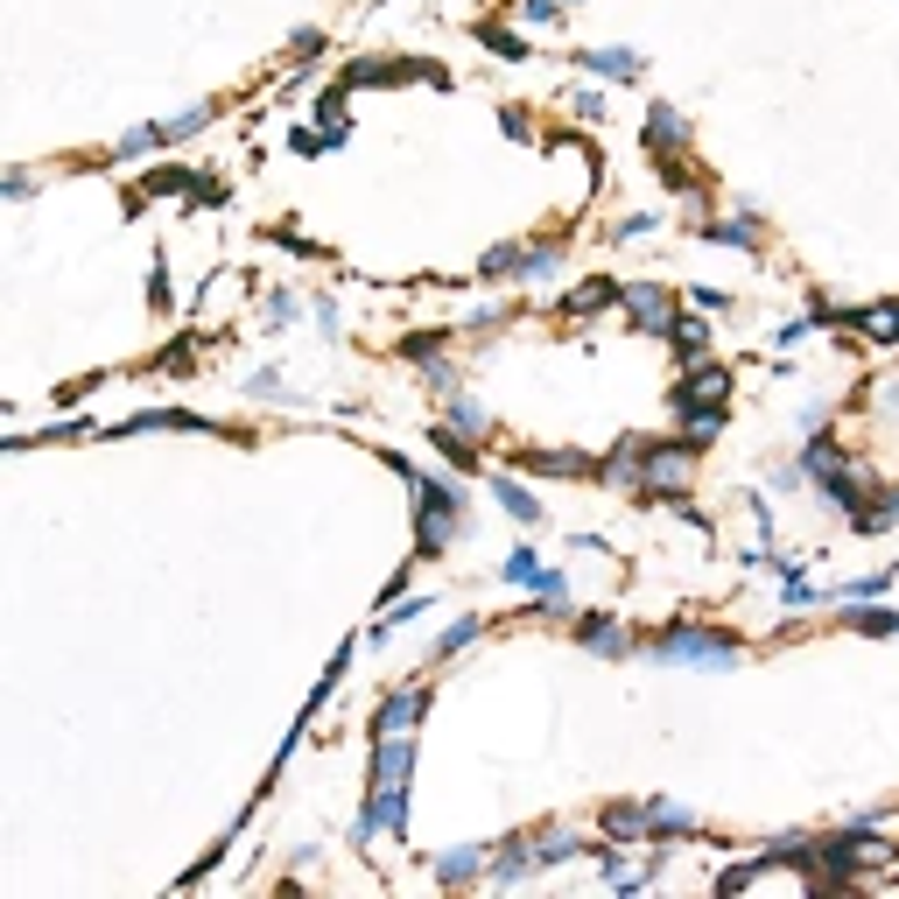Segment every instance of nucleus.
Here are the masks:
<instances>
[{
	"instance_id": "10",
	"label": "nucleus",
	"mask_w": 899,
	"mask_h": 899,
	"mask_svg": "<svg viewBox=\"0 0 899 899\" xmlns=\"http://www.w3.org/2000/svg\"><path fill=\"white\" fill-rule=\"evenodd\" d=\"M583 647H591V654H625L633 640H625V625H611V619H591V625H583Z\"/></svg>"
},
{
	"instance_id": "20",
	"label": "nucleus",
	"mask_w": 899,
	"mask_h": 899,
	"mask_svg": "<svg viewBox=\"0 0 899 899\" xmlns=\"http://www.w3.org/2000/svg\"><path fill=\"white\" fill-rule=\"evenodd\" d=\"M471 640H478V619H464V625H450V633H443V654H457V647H471Z\"/></svg>"
},
{
	"instance_id": "2",
	"label": "nucleus",
	"mask_w": 899,
	"mask_h": 899,
	"mask_svg": "<svg viewBox=\"0 0 899 899\" xmlns=\"http://www.w3.org/2000/svg\"><path fill=\"white\" fill-rule=\"evenodd\" d=\"M654 661H696V668H724L738 661V647L717 633H688V625H668L661 640H654Z\"/></svg>"
},
{
	"instance_id": "16",
	"label": "nucleus",
	"mask_w": 899,
	"mask_h": 899,
	"mask_svg": "<svg viewBox=\"0 0 899 899\" xmlns=\"http://www.w3.org/2000/svg\"><path fill=\"white\" fill-rule=\"evenodd\" d=\"M682 134H688V127H682V119H674L668 106H654V119H647V141H654V148H668V141H682Z\"/></svg>"
},
{
	"instance_id": "17",
	"label": "nucleus",
	"mask_w": 899,
	"mask_h": 899,
	"mask_svg": "<svg viewBox=\"0 0 899 899\" xmlns=\"http://www.w3.org/2000/svg\"><path fill=\"white\" fill-rule=\"evenodd\" d=\"M674 338H682V358H688V366H702V352H710V331H702V324H682Z\"/></svg>"
},
{
	"instance_id": "8",
	"label": "nucleus",
	"mask_w": 899,
	"mask_h": 899,
	"mask_svg": "<svg viewBox=\"0 0 899 899\" xmlns=\"http://www.w3.org/2000/svg\"><path fill=\"white\" fill-rule=\"evenodd\" d=\"M485 850H450V858H436V878H443V886H464V878H478V872H485Z\"/></svg>"
},
{
	"instance_id": "5",
	"label": "nucleus",
	"mask_w": 899,
	"mask_h": 899,
	"mask_svg": "<svg viewBox=\"0 0 899 899\" xmlns=\"http://www.w3.org/2000/svg\"><path fill=\"white\" fill-rule=\"evenodd\" d=\"M556 261H562L556 246H534V253H520V246H492V253H485V275H528V281H548V275H556Z\"/></svg>"
},
{
	"instance_id": "1",
	"label": "nucleus",
	"mask_w": 899,
	"mask_h": 899,
	"mask_svg": "<svg viewBox=\"0 0 899 899\" xmlns=\"http://www.w3.org/2000/svg\"><path fill=\"white\" fill-rule=\"evenodd\" d=\"M724 408H731V372L724 366H696L682 387H674V415H682L688 436H717Z\"/></svg>"
},
{
	"instance_id": "14",
	"label": "nucleus",
	"mask_w": 899,
	"mask_h": 899,
	"mask_svg": "<svg viewBox=\"0 0 899 899\" xmlns=\"http://www.w3.org/2000/svg\"><path fill=\"white\" fill-rule=\"evenodd\" d=\"M647 830H696V815L682 801H647Z\"/></svg>"
},
{
	"instance_id": "4",
	"label": "nucleus",
	"mask_w": 899,
	"mask_h": 899,
	"mask_svg": "<svg viewBox=\"0 0 899 899\" xmlns=\"http://www.w3.org/2000/svg\"><path fill=\"white\" fill-rule=\"evenodd\" d=\"M506 583H520V591H542L556 611H569V583H562L542 556H534V548H514V556H506Z\"/></svg>"
},
{
	"instance_id": "19",
	"label": "nucleus",
	"mask_w": 899,
	"mask_h": 899,
	"mask_svg": "<svg viewBox=\"0 0 899 899\" xmlns=\"http://www.w3.org/2000/svg\"><path fill=\"white\" fill-rule=\"evenodd\" d=\"M569 850H577V836H542V844H534V864H556Z\"/></svg>"
},
{
	"instance_id": "6",
	"label": "nucleus",
	"mask_w": 899,
	"mask_h": 899,
	"mask_svg": "<svg viewBox=\"0 0 899 899\" xmlns=\"http://www.w3.org/2000/svg\"><path fill=\"white\" fill-rule=\"evenodd\" d=\"M625 309H633V324H647V331H674V324H668V295H661V289H647V281L625 295Z\"/></svg>"
},
{
	"instance_id": "15",
	"label": "nucleus",
	"mask_w": 899,
	"mask_h": 899,
	"mask_svg": "<svg viewBox=\"0 0 899 899\" xmlns=\"http://www.w3.org/2000/svg\"><path fill=\"white\" fill-rule=\"evenodd\" d=\"M528 872H542V864H534V850H499V858H492V878H528Z\"/></svg>"
},
{
	"instance_id": "18",
	"label": "nucleus",
	"mask_w": 899,
	"mask_h": 899,
	"mask_svg": "<svg viewBox=\"0 0 899 899\" xmlns=\"http://www.w3.org/2000/svg\"><path fill=\"white\" fill-rule=\"evenodd\" d=\"M450 422H457L464 436H478V429H485V415H478L471 401H457V394H450Z\"/></svg>"
},
{
	"instance_id": "11",
	"label": "nucleus",
	"mask_w": 899,
	"mask_h": 899,
	"mask_svg": "<svg viewBox=\"0 0 899 899\" xmlns=\"http://www.w3.org/2000/svg\"><path fill=\"white\" fill-rule=\"evenodd\" d=\"M858 331H872L878 344H899V303H886V309H864V317H850Z\"/></svg>"
},
{
	"instance_id": "9",
	"label": "nucleus",
	"mask_w": 899,
	"mask_h": 899,
	"mask_svg": "<svg viewBox=\"0 0 899 899\" xmlns=\"http://www.w3.org/2000/svg\"><path fill=\"white\" fill-rule=\"evenodd\" d=\"M640 471H647L654 485H682V478H688V464L674 457V450H640Z\"/></svg>"
},
{
	"instance_id": "3",
	"label": "nucleus",
	"mask_w": 899,
	"mask_h": 899,
	"mask_svg": "<svg viewBox=\"0 0 899 899\" xmlns=\"http://www.w3.org/2000/svg\"><path fill=\"white\" fill-rule=\"evenodd\" d=\"M457 506H464L457 485H429V478H422V556H436L450 534H457V520H464Z\"/></svg>"
},
{
	"instance_id": "13",
	"label": "nucleus",
	"mask_w": 899,
	"mask_h": 899,
	"mask_svg": "<svg viewBox=\"0 0 899 899\" xmlns=\"http://www.w3.org/2000/svg\"><path fill=\"white\" fill-rule=\"evenodd\" d=\"M611 295H619V281H591V289H577V295H569V317H597V309H605Z\"/></svg>"
},
{
	"instance_id": "7",
	"label": "nucleus",
	"mask_w": 899,
	"mask_h": 899,
	"mask_svg": "<svg viewBox=\"0 0 899 899\" xmlns=\"http://www.w3.org/2000/svg\"><path fill=\"white\" fill-rule=\"evenodd\" d=\"M583 71H597V78H640V56L633 50H583Z\"/></svg>"
},
{
	"instance_id": "12",
	"label": "nucleus",
	"mask_w": 899,
	"mask_h": 899,
	"mask_svg": "<svg viewBox=\"0 0 899 899\" xmlns=\"http://www.w3.org/2000/svg\"><path fill=\"white\" fill-rule=\"evenodd\" d=\"M492 492H499V506H506V514H514V520H528V528H534V520H542V506H534V492L506 485V478H492Z\"/></svg>"
}]
</instances>
